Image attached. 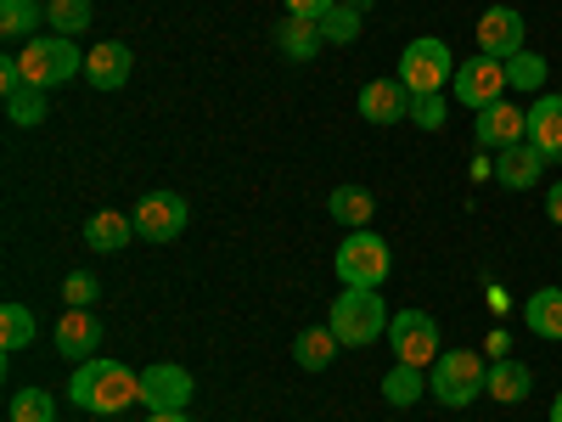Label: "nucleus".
<instances>
[{
    "mask_svg": "<svg viewBox=\"0 0 562 422\" xmlns=\"http://www.w3.org/2000/svg\"><path fill=\"white\" fill-rule=\"evenodd\" d=\"M68 400L90 417H119L124 406L140 400V371H130L124 360H108V355H90V360L74 366Z\"/></svg>",
    "mask_w": 562,
    "mask_h": 422,
    "instance_id": "f257e3e1",
    "label": "nucleus"
},
{
    "mask_svg": "<svg viewBox=\"0 0 562 422\" xmlns=\"http://www.w3.org/2000/svg\"><path fill=\"white\" fill-rule=\"evenodd\" d=\"M389 304H383V293L378 288H344L338 299H333V315H326V326L338 333V344H349V349H360V344H378L383 333H389Z\"/></svg>",
    "mask_w": 562,
    "mask_h": 422,
    "instance_id": "f03ea898",
    "label": "nucleus"
},
{
    "mask_svg": "<svg viewBox=\"0 0 562 422\" xmlns=\"http://www.w3.org/2000/svg\"><path fill=\"white\" fill-rule=\"evenodd\" d=\"M490 384V371H484V355L479 349H445L434 366H428V389L439 395V406L461 411V406H473Z\"/></svg>",
    "mask_w": 562,
    "mask_h": 422,
    "instance_id": "7ed1b4c3",
    "label": "nucleus"
},
{
    "mask_svg": "<svg viewBox=\"0 0 562 422\" xmlns=\"http://www.w3.org/2000/svg\"><path fill=\"white\" fill-rule=\"evenodd\" d=\"M333 265H338V281H344V288H383L389 270H394L389 243H383L371 225H366V231H349L344 248L333 254Z\"/></svg>",
    "mask_w": 562,
    "mask_h": 422,
    "instance_id": "20e7f679",
    "label": "nucleus"
},
{
    "mask_svg": "<svg viewBox=\"0 0 562 422\" xmlns=\"http://www.w3.org/2000/svg\"><path fill=\"white\" fill-rule=\"evenodd\" d=\"M456 79V57L445 40H411L400 52V85L411 90V97H434V90H445Z\"/></svg>",
    "mask_w": 562,
    "mask_h": 422,
    "instance_id": "39448f33",
    "label": "nucleus"
},
{
    "mask_svg": "<svg viewBox=\"0 0 562 422\" xmlns=\"http://www.w3.org/2000/svg\"><path fill=\"white\" fill-rule=\"evenodd\" d=\"M23 74L34 90H57L79 74V45L68 34H34L23 45Z\"/></svg>",
    "mask_w": 562,
    "mask_h": 422,
    "instance_id": "423d86ee",
    "label": "nucleus"
},
{
    "mask_svg": "<svg viewBox=\"0 0 562 422\" xmlns=\"http://www.w3.org/2000/svg\"><path fill=\"white\" fill-rule=\"evenodd\" d=\"M389 344H394V360L428 371V366L439 360V321H434L428 310H400V315L389 321Z\"/></svg>",
    "mask_w": 562,
    "mask_h": 422,
    "instance_id": "0eeeda50",
    "label": "nucleus"
},
{
    "mask_svg": "<svg viewBox=\"0 0 562 422\" xmlns=\"http://www.w3.org/2000/svg\"><path fill=\"white\" fill-rule=\"evenodd\" d=\"M501 90H506V63H495V57H467V63H456V79H450V97L461 102V108H490V102H501Z\"/></svg>",
    "mask_w": 562,
    "mask_h": 422,
    "instance_id": "6e6552de",
    "label": "nucleus"
},
{
    "mask_svg": "<svg viewBox=\"0 0 562 422\" xmlns=\"http://www.w3.org/2000/svg\"><path fill=\"white\" fill-rule=\"evenodd\" d=\"M135 237L140 243H175L180 231H186V220H192V209H186V198L180 192H147L135 203Z\"/></svg>",
    "mask_w": 562,
    "mask_h": 422,
    "instance_id": "1a4fd4ad",
    "label": "nucleus"
},
{
    "mask_svg": "<svg viewBox=\"0 0 562 422\" xmlns=\"http://www.w3.org/2000/svg\"><path fill=\"white\" fill-rule=\"evenodd\" d=\"M479 52L495 57V63L529 52V23H524V12H518V7H490V12L479 18Z\"/></svg>",
    "mask_w": 562,
    "mask_h": 422,
    "instance_id": "9d476101",
    "label": "nucleus"
},
{
    "mask_svg": "<svg viewBox=\"0 0 562 422\" xmlns=\"http://www.w3.org/2000/svg\"><path fill=\"white\" fill-rule=\"evenodd\" d=\"M473 135H479V153H506L518 147V141H529V108H512V102H490L473 113Z\"/></svg>",
    "mask_w": 562,
    "mask_h": 422,
    "instance_id": "9b49d317",
    "label": "nucleus"
},
{
    "mask_svg": "<svg viewBox=\"0 0 562 422\" xmlns=\"http://www.w3.org/2000/svg\"><path fill=\"white\" fill-rule=\"evenodd\" d=\"M140 406L147 411H186L192 406V371L175 366V360H158L140 371Z\"/></svg>",
    "mask_w": 562,
    "mask_h": 422,
    "instance_id": "f8f14e48",
    "label": "nucleus"
},
{
    "mask_svg": "<svg viewBox=\"0 0 562 422\" xmlns=\"http://www.w3.org/2000/svg\"><path fill=\"white\" fill-rule=\"evenodd\" d=\"M130 68H135V52L124 40H102V45H90V52H85V79L97 90H124Z\"/></svg>",
    "mask_w": 562,
    "mask_h": 422,
    "instance_id": "ddd939ff",
    "label": "nucleus"
},
{
    "mask_svg": "<svg viewBox=\"0 0 562 422\" xmlns=\"http://www.w3.org/2000/svg\"><path fill=\"white\" fill-rule=\"evenodd\" d=\"M360 119L366 124H405L411 119V90L400 79H371L360 90Z\"/></svg>",
    "mask_w": 562,
    "mask_h": 422,
    "instance_id": "4468645a",
    "label": "nucleus"
},
{
    "mask_svg": "<svg viewBox=\"0 0 562 422\" xmlns=\"http://www.w3.org/2000/svg\"><path fill=\"white\" fill-rule=\"evenodd\" d=\"M546 153L535 147V141H518V147H506V153H495V180L506 186V192H529V186L546 175Z\"/></svg>",
    "mask_w": 562,
    "mask_h": 422,
    "instance_id": "2eb2a0df",
    "label": "nucleus"
},
{
    "mask_svg": "<svg viewBox=\"0 0 562 422\" xmlns=\"http://www.w3.org/2000/svg\"><path fill=\"white\" fill-rule=\"evenodd\" d=\"M97 344H102V321L90 315V310H68L57 321V355H68L74 366L97 355Z\"/></svg>",
    "mask_w": 562,
    "mask_h": 422,
    "instance_id": "dca6fc26",
    "label": "nucleus"
},
{
    "mask_svg": "<svg viewBox=\"0 0 562 422\" xmlns=\"http://www.w3.org/2000/svg\"><path fill=\"white\" fill-rule=\"evenodd\" d=\"M130 237H135V220L124 209H97L85 220V248L90 254H119Z\"/></svg>",
    "mask_w": 562,
    "mask_h": 422,
    "instance_id": "f3484780",
    "label": "nucleus"
},
{
    "mask_svg": "<svg viewBox=\"0 0 562 422\" xmlns=\"http://www.w3.org/2000/svg\"><path fill=\"white\" fill-rule=\"evenodd\" d=\"M529 141H535L551 164L562 158V97H551V90L529 102Z\"/></svg>",
    "mask_w": 562,
    "mask_h": 422,
    "instance_id": "a211bd4d",
    "label": "nucleus"
},
{
    "mask_svg": "<svg viewBox=\"0 0 562 422\" xmlns=\"http://www.w3.org/2000/svg\"><path fill=\"white\" fill-rule=\"evenodd\" d=\"M529 389H535V371L524 366V360H495L490 366V384H484V395L490 400H501V406H518V400H529Z\"/></svg>",
    "mask_w": 562,
    "mask_h": 422,
    "instance_id": "6ab92c4d",
    "label": "nucleus"
},
{
    "mask_svg": "<svg viewBox=\"0 0 562 422\" xmlns=\"http://www.w3.org/2000/svg\"><path fill=\"white\" fill-rule=\"evenodd\" d=\"M326 214H333L344 231H366L371 214H378V198H371L366 186H338V192L326 198Z\"/></svg>",
    "mask_w": 562,
    "mask_h": 422,
    "instance_id": "aec40b11",
    "label": "nucleus"
},
{
    "mask_svg": "<svg viewBox=\"0 0 562 422\" xmlns=\"http://www.w3.org/2000/svg\"><path fill=\"white\" fill-rule=\"evenodd\" d=\"M338 333H333V326H304V333L293 338V360L304 366V371H326V366H333L338 360Z\"/></svg>",
    "mask_w": 562,
    "mask_h": 422,
    "instance_id": "412c9836",
    "label": "nucleus"
},
{
    "mask_svg": "<svg viewBox=\"0 0 562 422\" xmlns=\"http://www.w3.org/2000/svg\"><path fill=\"white\" fill-rule=\"evenodd\" d=\"M524 321H529V333H535V338L562 344V288H540V293H529Z\"/></svg>",
    "mask_w": 562,
    "mask_h": 422,
    "instance_id": "4be33fe9",
    "label": "nucleus"
},
{
    "mask_svg": "<svg viewBox=\"0 0 562 422\" xmlns=\"http://www.w3.org/2000/svg\"><path fill=\"white\" fill-rule=\"evenodd\" d=\"M276 45H281V57H293V63H310L315 52H321V23H310V18H281V29H276Z\"/></svg>",
    "mask_w": 562,
    "mask_h": 422,
    "instance_id": "5701e85b",
    "label": "nucleus"
},
{
    "mask_svg": "<svg viewBox=\"0 0 562 422\" xmlns=\"http://www.w3.org/2000/svg\"><path fill=\"white\" fill-rule=\"evenodd\" d=\"M383 395H389V406H416L422 395H428V371L422 366H405V360H394L389 366V378H383Z\"/></svg>",
    "mask_w": 562,
    "mask_h": 422,
    "instance_id": "b1692460",
    "label": "nucleus"
},
{
    "mask_svg": "<svg viewBox=\"0 0 562 422\" xmlns=\"http://www.w3.org/2000/svg\"><path fill=\"white\" fill-rule=\"evenodd\" d=\"M34 344V310L29 304H0V349L18 355Z\"/></svg>",
    "mask_w": 562,
    "mask_h": 422,
    "instance_id": "393cba45",
    "label": "nucleus"
},
{
    "mask_svg": "<svg viewBox=\"0 0 562 422\" xmlns=\"http://www.w3.org/2000/svg\"><path fill=\"white\" fill-rule=\"evenodd\" d=\"M40 18H45L40 0H0V34L7 40H34Z\"/></svg>",
    "mask_w": 562,
    "mask_h": 422,
    "instance_id": "a878e982",
    "label": "nucleus"
},
{
    "mask_svg": "<svg viewBox=\"0 0 562 422\" xmlns=\"http://www.w3.org/2000/svg\"><path fill=\"white\" fill-rule=\"evenodd\" d=\"M506 90H546V57L540 52H518V57H506Z\"/></svg>",
    "mask_w": 562,
    "mask_h": 422,
    "instance_id": "bb28decb",
    "label": "nucleus"
},
{
    "mask_svg": "<svg viewBox=\"0 0 562 422\" xmlns=\"http://www.w3.org/2000/svg\"><path fill=\"white\" fill-rule=\"evenodd\" d=\"M7 417H12V422H57V400L45 395V389H34V384H29V389H18V395H12Z\"/></svg>",
    "mask_w": 562,
    "mask_h": 422,
    "instance_id": "cd10ccee",
    "label": "nucleus"
},
{
    "mask_svg": "<svg viewBox=\"0 0 562 422\" xmlns=\"http://www.w3.org/2000/svg\"><path fill=\"white\" fill-rule=\"evenodd\" d=\"M45 23H52L57 34H85L90 29V0H45Z\"/></svg>",
    "mask_w": 562,
    "mask_h": 422,
    "instance_id": "c85d7f7f",
    "label": "nucleus"
},
{
    "mask_svg": "<svg viewBox=\"0 0 562 422\" xmlns=\"http://www.w3.org/2000/svg\"><path fill=\"white\" fill-rule=\"evenodd\" d=\"M321 40H326V45H355V40H360V12L338 0V7L321 18Z\"/></svg>",
    "mask_w": 562,
    "mask_h": 422,
    "instance_id": "c756f323",
    "label": "nucleus"
},
{
    "mask_svg": "<svg viewBox=\"0 0 562 422\" xmlns=\"http://www.w3.org/2000/svg\"><path fill=\"white\" fill-rule=\"evenodd\" d=\"M7 119L12 124H23V130H34V124H45V90H18V97H7Z\"/></svg>",
    "mask_w": 562,
    "mask_h": 422,
    "instance_id": "7c9ffc66",
    "label": "nucleus"
},
{
    "mask_svg": "<svg viewBox=\"0 0 562 422\" xmlns=\"http://www.w3.org/2000/svg\"><path fill=\"white\" fill-rule=\"evenodd\" d=\"M411 124H416V130H445V124H450L445 90H434V97H411Z\"/></svg>",
    "mask_w": 562,
    "mask_h": 422,
    "instance_id": "2f4dec72",
    "label": "nucleus"
},
{
    "mask_svg": "<svg viewBox=\"0 0 562 422\" xmlns=\"http://www.w3.org/2000/svg\"><path fill=\"white\" fill-rule=\"evenodd\" d=\"M97 293H102V281L90 276V270H74V276L63 281V299H68V310H85V304L97 299Z\"/></svg>",
    "mask_w": 562,
    "mask_h": 422,
    "instance_id": "473e14b6",
    "label": "nucleus"
},
{
    "mask_svg": "<svg viewBox=\"0 0 562 422\" xmlns=\"http://www.w3.org/2000/svg\"><path fill=\"white\" fill-rule=\"evenodd\" d=\"M333 7H338V0H288V12H293V18H310V23H321Z\"/></svg>",
    "mask_w": 562,
    "mask_h": 422,
    "instance_id": "72a5a7b5",
    "label": "nucleus"
},
{
    "mask_svg": "<svg viewBox=\"0 0 562 422\" xmlns=\"http://www.w3.org/2000/svg\"><path fill=\"white\" fill-rule=\"evenodd\" d=\"M546 214H551V225H562V180L546 192Z\"/></svg>",
    "mask_w": 562,
    "mask_h": 422,
    "instance_id": "f704fd0d",
    "label": "nucleus"
},
{
    "mask_svg": "<svg viewBox=\"0 0 562 422\" xmlns=\"http://www.w3.org/2000/svg\"><path fill=\"white\" fill-rule=\"evenodd\" d=\"M153 422H192L186 411H153Z\"/></svg>",
    "mask_w": 562,
    "mask_h": 422,
    "instance_id": "c9c22d12",
    "label": "nucleus"
},
{
    "mask_svg": "<svg viewBox=\"0 0 562 422\" xmlns=\"http://www.w3.org/2000/svg\"><path fill=\"white\" fill-rule=\"evenodd\" d=\"M551 422H562V395H557V400H551Z\"/></svg>",
    "mask_w": 562,
    "mask_h": 422,
    "instance_id": "e433bc0d",
    "label": "nucleus"
},
{
    "mask_svg": "<svg viewBox=\"0 0 562 422\" xmlns=\"http://www.w3.org/2000/svg\"><path fill=\"white\" fill-rule=\"evenodd\" d=\"M344 7H355V12H366V7H371V0H344Z\"/></svg>",
    "mask_w": 562,
    "mask_h": 422,
    "instance_id": "4c0bfd02",
    "label": "nucleus"
}]
</instances>
